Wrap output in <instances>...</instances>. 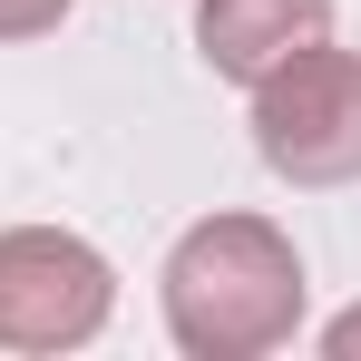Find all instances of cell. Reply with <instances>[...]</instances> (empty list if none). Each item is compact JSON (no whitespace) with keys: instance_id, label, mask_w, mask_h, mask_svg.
<instances>
[{"instance_id":"1","label":"cell","mask_w":361,"mask_h":361,"mask_svg":"<svg viewBox=\"0 0 361 361\" xmlns=\"http://www.w3.org/2000/svg\"><path fill=\"white\" fill-rule=\"evenodd\" d=\"M302 254L274 215H205L166 244V274H157V302H166V342L185 361H254L283 352L302 332Z\"/></svg>"},{"instance_id":"2","label":"cell","mask_w":361,"mask_h":361,"mask_svg":"<svg viewBox=\"0 0 361 361\" xmlns=\"http://www.w3.org/2000/svg\"><path fill=\"white\" fill-rule=\"evenodd\" d=\"M254 157L293 195L361 185V49L312 39L254 78Z\"/></svg>"},{"instance_id":"3","label":"cell","mask_w":361,"mask_h":361,"mask_svg":"<svg viewBox=\"0 0 361 361\" xmlns=\"http://www.w3.org/2000/svg\"><path fill=\"white\" fill-rule=\"evenodd\" d=\"M118 312V264L68 225L0 235V352H78Z\"/></svg>"},{"instance_id":"4","label":"cell","mask_w":361,"mask_h":361,"mask_svg":"<svg viewBox=\"0 0 361 361\" xmlns=\"http://www.w3.org/2000/svg\"><path fill=\"white\" fill-rule=\"evenodd\" d=\"M312 39H332V0H195V49L235 88H254Z\"/></svg>"},{"instance_id":"5","label":"cell","mask_w":361,"mask_h":361,"mask_svg":"<svg viewBox=\"0 0 361 361\" xmlns=\"http://www.w3.org/2000/svg\"><path fill=\"white\" fill-rule=\"evenodd\" d=\"M78 0H0V39H49Z\"/></svg>"},{"instance_id":"6","label":"cell","mask_w":361,"mask_h":361,"mask_svg":"<svg viewBox=\"0 0 361 361\" xmlns=\"http://www.w3.org/2000/svg\"><path fill=\"white\" fill-rule=\"evenodd\" d=\"M322 352H332V361H361V302H352V312H332V322H322Z\"/></svg>"}]
</instances>
